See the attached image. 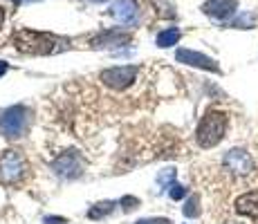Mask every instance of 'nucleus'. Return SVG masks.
<instances>
[{
	"mask_svg": "<svg viewBox=\"0 0 258 224\" xmlns=\"http://www.w3.org/2000/svg\"><path fill=\"white\" fill-rule=\"evenodd\" d=\"M12 41L16 49L25 54H38V56H47V54H54L61 47H66V41H61V38L45 32H32V29H18Z\"/></svg>",
	"mask_w": 258,
	"mask_h": 224,
	"instance_id": "f257e3e1",
	"label": "nucleus"
},
{
	"mask_svg": "<svg viewBox=\"0 0 258 224\" xmlns=\"http://www.w3.org/2000/svg\"><path fill=\"white\" fill-rule=\"evenodd\" d=\"M3 21H5V14H3V7H0V27H3Z\"/></svg>",
	"mask_w": 258,
	"mask_h": 224,
	"instance_id": "5701e85b",
	"label": "nucleus"
},
{
	"mask_svg": "<svg viewBox=\"0 0 258 224\" xmlns=\"http://www.w3.org/2000/svg\"><path fill=\"white\" fill-rule=\"evenodd\" d=\"M222 164H225V168L229 173H234V175H249L251 171H254V159L247 151H242V148H231V151L225 153V157H222Z\"/></svg>",
	"mask_w": 258,
	"mask_h": 224,
	"instance_id": "39448f33",
	"label": "nucleus"
},
{
	"mask_svg": "<svg viewBox=\"0 0 258 224\" xmlns=\"http://www.w3.org/2000/svg\"><path fill=\"white\" fill-rule=\"evenodd\" d=\"M137 79V67L135 65H123V67H110L101 72V81L108 88L115 90H126L128 86H133V81Z\"/></svg>",
	"mask_w": 258,
	"mask_h": 224,
	"instance_id": "423d86ee",
	"label": "nucleus"
},
{
	"mask_svg": "<svg viewBox=\"0 0 258 224\" xmlns=\"http://www.w3.org/2000/svg\"><path fill=\"white\" fill-rule=\"evenodd\" d=\"M90 3H103V0H90Z\"/></svg>",
	"mask_w": 258,
	"mask_h": 224,
	"instance_id": "393cba45",
	"label": "nucleus"
},
{
	"mask_svg": "<svg viewBox=\"0 0 258 224\" xmlns=\"http://www.w3.org/2000/svg\"><path fill=\"white\" fill-rule=\"evenodd\" d=\"M110 14L121 25H131L137 18V3L135 0H115L110 5Z\"/></svg>",
	"mask_w": 258,
	"mask_h": 224,
	"instance_id": "9b49d317",
	"label": "nucleus"
},
{
	"mask_svg": "<svg viewBox=\"0 0 258 224\" xmlns=\"http://www.w3.org/2000/svg\"><path fill=\"white\" fill-rule=\"evenodd\" d=\"M175 58L177 63H184V65H191V67H200V69H207V72H220L218 63L209 58L207 54H200V52H193V49H177L175 52Z\"/></svg>",
	"mask_w": 258,
	"mask_h": 224,
	"instance_id": "6e6552de",
	"label": "nucleus"
},
{
	"mask_svg": "<svg viewBox=\"0 0 258 224\" xmlns=\"http://www.w3.org/2000/svg\"><path fill=\"white\" fill-rule=\"evenodd\" d=\"M131 43V34L126 32H119V29H108V32L99 34V36H94L90 45L94 49H101V47H121V45Z\"/></svg>",
	"mask_w": 258,
	"mask_h": 224,
	"instance_id": "9d476101",
	"label": "nucleus"
},
{
	"mask_svg": "<svg viewBox=\"0 0 258 224\" xmlns=\"http://www.w3.org/2000/svg\"><path fill=\"white\" fill-rule=\"evenodd\" d=\"M43 224H68L66 217H56V215H49L43 220Z\"/></svg>",
	"mask_w": 258,
	"mask_h": 224,
	"instance_id": "aec40b11",
	"label": "nucleus"
},
{
	"mask_svg": "<svg viewBox=\"0 0 258 224\" xmlns=\"http://www.w3.org/2000/svg\"><path fill=\"white\" fill-rule=\"evenodd\" d=\"M112 208H115V202H110V200L99 202L88 211V217H90V220H99V217H103V215H110Z\"/></svg>",
	"mask_w": 258,
	"mask_h": 224,
	"instance_id": "4468645a",
	"label": "nucleus"
},
{
	"mask_svg": "<svg viewBox=\"0 0 258 224\" xmlns=\"http://www.w3.org/2000/svg\"><path fill=\"white\" fill-rule=\"evenodd\" d=\"M227 123H229V119H227L225 112L209 110L205 117L200 119V123H198V130H196L198 143H200L202 148L218 146V143L222 141V137H225V132H227Z\"/></svg>",
	"mask_w": 258,
	"mask_h": 224,
	"instance_id": "f03ea898",
	"label": "nucleus"
},
{
	"mask_svg": "<svg viewBox=\"0 0 258 224\" xmlns=\"http://www.w3.org/2000/svg\"><path fill=\"white\" fill-rule=\"evenodd\" d=\"M135 224H171V220H166V217H160V220H140Z\"/></svg>",
	"mask_w": 258,
	"mask_h": 224,
	"instance_id": "412c9836",
	"label": "nucleus"
},
{
	"mask_svg": "<svg viewBox=\"0 0 258 224\" xmlns=\"http://www.w3.org/2000/svg\"><path fill=\"white\" fill-rule=\"evenodd\" d=\"M182 213H184V217H198L200 215V197L198 195H191L184 204V208H182Z\"/></svg>",
	"mask_w": 258,
	"mask_h": 224,
	"instance_id": "2eb2a0df",
	"label": "nucleus"
},
{
	"mask_svg": "<svg viewBox=\"0 0 258 224\" xmlns=\"http://www.w3.org/2000/svg\"><path fill=\"white\" fill-rule=\"evenodd\" d=\"M184 195H186V188L182 186V184H173V186L168 188V197H171V200H182Z\"/></svg>",
	"mask_w": 258,
	"mask_h": 224,
	"instance_id": "f3484780",
	"label": "nucleus"
},
{
	"mask_svg": "<svg viewBox=\"0 0 258 224\" xmlns=\"http://www.w3.org/2000/svg\"><path fill=\"white\" fill-rule=\"evenodd\" d=\"M25 175V159L18 151H5L0 155V182L14 184Z\"/></svg>",
	"mask_w": 258,
	"mask_h": 224,
	"instance_id": "20e7f679",
	"label": "nucleus"
},
{
	"mask_svg": "<svg viewBox=\"0 0 258 224\" xmlns=\"http://www.w3.org/2000/svg\"><path fill=\"white\" fill-rule=\"evenodd\" d=\"M121 206L123 211H133L135 206H140V200L137 197H121Z\"/></svg>",
	"mask_w": 258,
	"mask_h": 224,
	"instance_id": "6ab92c4d",
	"label": "nucleus"
},
{
	"mask_svg": "<svg viewBox=\"0 0 258 224\" xmlns=\"http://www.w3.org/2000/svg\"><path fill=\"white\" fill-rule=\"evenodd\" d=\"M177 41H180V29L177 27H168L164 32L157 34V45L160 47H173Z\"/></svg>",
	"mask_w": 258,
	"mask_h": 224,
	"instance_id": "ddd939ff",
	"label": "nucleus"
},
{
	"mask_svg": "<svg viewBox=\"0 0 258 224\" xmlns=\"http://www.w3.org/2000/svg\"><path fill=\"white\" fill-rule=\"evenodd\" d=\"M227 224H240V222H227Z\"/></svg>",
	"mask_w": 258,
	"mask_h": 224,
	"instance_id": "a878e982",
	"label": "nucleus"
},
{
	"mask_svg": "<svg viewBox=\"0 0 258 224\" xmlns=\"http://www.w3.org/2000/svg\"><path fill=\"white\" fill-rule=\"evenodd\" d=\"M14 3H16V5H21V3H27V0H14Z\"/></svg>",
	"mask_w": 258,
	"mask_h": 224,
	"instance_id": "b1692460",
	"label": "nucleus"
},
{
	"mask_svg": "<svg viewBox=\"0 0 258 224\" xmlns=\"http://www.w3.org/2000/svg\"><path fill=\"white\" fill-rule=\"evenodd\" d=\"M27 121H29V110L25 106L7 108L0 114V132L5 137H21L25 128H27Z\"/></svg>",
	"mask_w": 258,
	"mask_h": 224,
	"instance_id": "7ed1b4c3",
	"label": "nucleus"
},
{
	"mask_svg": "<svg viewBox=\"0 0 258 224\" xmlns=\"http://www.w3.org/2000/svg\"><path fill=\"white\" fill-rule=\"evenodd\" d=\"M234 206H236V213L251 217V220H258V191H249L245 195H240L234 202Z\"/></svg>",
	"mask_w": 258,
	"mask_h": 224,
	"instance_id": "f8f14e48",
	"label": "nucleus"
},
{
	"mask_svg": "<svg viewBox=\"0 0 258 224\" xmlns=\"http://www.w3.org/2000/svg\"><path fill=\"white\" fill-rule=\"evenodd\" d=\"M236 9H238L236 0H207V3L202 5V12H205L207 16L216 18V21H227V18H231L236 14Z\"/></svg>",
	"mask_w": 258,
	"mask_h": 224,
	"instance_id": "1a4fd4ad",
	"label": "nucleus"
},
{
	"mask_svg": "<svg viewBox=\"0 0 258 224\" xmlns=\"http://www.w3.org/2000/svg\"><path fill=\"white\" fill-rule=\"evenodd\" d=\"M52 168H54V173H56L58 177H63V179H77V177L83 173L81 157H79L74 151L58 155L56 159H54Z\"/></svg>",
	"mask_w": 258,
	"mask_h": 224,
	"instance_id": "0eeeda50",
	"label": "nucleus"
},
{
	"mask_svg": "<svg viewBox=\"0 0 258 224\" xmlns=\"http://www.w3.org/2000/svg\"><path fill=\"white\" fill-rule=\"evenodd\" d=\"M231 25L238 27V29H247V27H251V25H254V16H251V14H245V16H240L238 21H234Z\"/></svg>",
	"mask_w": 258,
	"mask_h": 224,
	"instance_id": "a211bd4d",
	"label": "nucleus"
},
{
	"mask_svg": "<svg viewBox=\"0 0 258 224\" xmlns=\"http://www.w3.org/2000/svg\"><path fill=\"white\" fill-rule=\"evenodd\" d=\"M157 184H160L162 188H171L173 184H175V168H166V171H162L160 175H157Z\"/></svg>",
	"mask_w": 258,
	"mask_h": 224,
	"instance_id": "dca6fc26",
	"label": "nucleus"
},
{
	"mask_svg": "<svg viewBox=\"0 0 258 224\" xmlns=\"http://www.w3.org/2000/svg\"><path fill=\"white\" fill-rule=\"evenodd\" d=\"M7 69H9L7 63H5V61H0V77H5V72H7Z\"/></svg>",
	"mask_w": 258,
	"mask_h": 224,
	"instance_id": "4be33fe9",
	"label": "nucleus"
}]
</instances>
